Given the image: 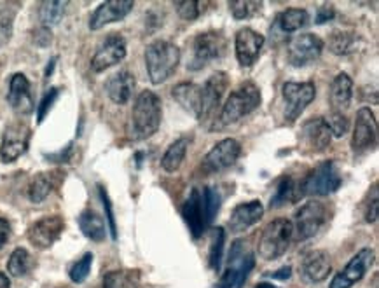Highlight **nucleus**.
Here are the masks:
<instances>
[{
    "instance_id": "nucleus-1",
    "label": "nucleus",
    "mask_w": 379,
    "mask_h": 288,
    "mask_svg": "<svg viewBox=\"0 0 379 288\" xmlns=\"http://www.w3.org/2000/svg\"><path fill=\"white\" fill-rule=\"evenodd\" d=\"M161 100L154 91H142L137 96L131 110L130 137L131 140H145L157 133L161 126Z\"/></svg>"
},
{
    "instance_id": "nucleus-2",
    "label": "nucleus",
    "mask_w": 379,
    "mask_h": 288,
    "mask_svg": "<svg viewBox=\"0 0 379 288\" xmlns=\"http://www.w3.org/2000/svg\"><path fill=\"white\" fill-rule=\"evenodd\" d=\"M180 63V50L170 40H154L145 50V65L152 84H163L175 74Z\"/></svg>"
},
{
    "instance_id": "nucleus-3",
    "label": "nucleus",
    "mask_w": 379,
    "mask_h": 288,
    "mask_svg": "<svg viewBox=\"0 0 379 288\" xmlns=\"http://www.w3.org/2000/svg\"><path fill=\"white\" fill-rule=\"evenodd\" d=\"M261 105V89L254 84L252 81H245L231 91L220 110V125L229 126L234 122L242 121L249 114H252L255 108Z\"/></svg>"
},
{
    "instance_id": "nucleus-4",
    "label": "nucleus",
    "mask_w": 379,
    "mask_h": 288,
    "mask_svg": "<svg viewBox=\"0 0 379 288\" xmlns=\"http://www.w3.org/2000/svg\"><path fill=\"white\" fill-rule=\"evenodd\" d=\"M341 183H343V177H341V171L336 166V163L324 161L304 177L302 183L299 185V192H301V197L329 196V194H334L339 189Z\"/></svg>"
},
{
    "instance_id": "nucleus-5",
    "label": "nucleus",
    "mask_w": 379,
    "mask_h": 288,
    "mask_svg": "<svg viewBox=\"0 0 379 288\" xmlns=\"http://www.w3.org/2000/svg\"><path fill=\"white\" fill-rule=\"evenodd\" d=\"M294 226L288 219H276L266 226L259 239V255L264 260H276L290 246Z\"/></svg>"
},
{
    "instance_id": "nucleus-6",
    "label": "nucleus",
    "mask_w": 379,
    "mask_h": 288,
    "mask_svg": "<svg viewBox=\"0 0 379 288\" xmlns=\"http://www.w3.org/2000/svg\"><path fill=\"white\" fill-rule=\"evenodd\" d=\"M254 253L249 252L245 243L238 239L231 246L226 272H224L222 278L219 280V283L213 288H242L249 272L254 269Z\"/></svg>"
},
{
    "instance_id": "nucleus-7",
    "label": "nucleus",
    "mask_w": 379,
    "mask_h": 288,
    "mask_svg": "<svg viewBox=\"0 0 379 288\" xmlns=\"http://www.w3.org/2000/svg\"><path fill=\"white\" fill-rule=\"evenodd\" d=\"M325 222H327V207L320 201L313 200L304 203L295 212V222H292V226H294V233L299 241H306L320 233Z\"/></svg>"
},
{
    "instance_id": "nucleus-8",
    "label": "nucleus",
    "mask_w": 379,
    "mask_h": 288,
    "mask_svg": "<svg viewBox=\"0 0 379 288\" xmlns=\"http://www.w3.org/2000/svg\"><path fill=\"white\" fill-rule=\"evenodd\" d=\"M281 93L285 100V119L287 122H294L315 100L317 88L313 82H285Z\"/></svg>"
},
{
    "instance_id": "nucleus-9",
    "label": "nucleus",
    "mask_w": 379,
    "mask_h": 288,
    "mask_svg": "<svg viewBox=\"0 0 379 288\" xmlns=\"http://www.w3.org/2000/svg\"><path fill=\"white\" fill-rule=\"evenodd\" d=\"M226 52V39L219 32H205L194 39L193 44V70L201 69L208 63L215 62Z\"/></svg>"
},
{
    "instance_id": "nucleus-10",
    "label": "nucleus",
    "mask_w": 379,
    "mask_h": 288,
    "mask_svg": "<svg viewBox=\"0 0 379 288\" xmlns=\"http://www.w3.org/2000/svg\"><path fill=\"white\" fill-rule=\"evenodd\" d=\"M374 262V250L373 248H362L358 253L344 265L341 272H337L336 278H332L329 288H351L355 283H358L367 271L370 269Z\"/></svg>"
},
{
    "instance_id": "nucleus-11",
    "label": "nucleus",
    "mask_w": 379,
    "mask_h": 288,
    "mask_svg": "<svg viewBox=\"0 0 379 288\" xmlns=\"http://www.w3.org/2000/svg\"><path fill=\"white\" fill-rule=\"evenodd\" d=\"M324 40L315 33H302L288 42V62L294 67H306L320 58Z\"/></svg>"
},
{
    "instance_id": "nucleus-12",
    "label": "nucleus",
    "mask_w": 379,
    "mask_h": 288,
    "mask_svg": "<svg viewBox=\"0 0 379 288\" xmlns=\"http://www.w3.org/2000/svg\"><path fill=\"white\" fill-rule=\"evenodd\" d=\"M229 76L224 72H215L206 79L205 86H201V117L200 121H208L219 110L224 93L227 91Z\"/></svg>"
},
{
    "instance_id": "nucleus-13",
    "label": "nucleus",
    "mask_w": 379,
    "mask_h": 288,
    "mask_svg": "<svg viewBox=\"0 0 379 288\" xmlns=\"http://www.w3.org/2000/svg\"><path fill=\"white\" fill-rule=\"evenodd\" d=\"M242 156V145L234 138H226V140L219 142L208 154L205 156L203 166L210 173H219V171L231 168L236 161Z\"/></svg>"
},
{
    "instance_id": "nucleus-14",
    "label": "nucleus",
    "mask_w": 379,
    "mask_h": 288,
    "mask_svg": "<svg viewBox=\"0 0 379 288\" xmlns=\"http://www.w3.org/2000/svg\"><path fill=\"white\" fill-rule=\"evenodd\" d=\"M126 56V42L119 33H111L108 37H105V40L101 42V46L96 50L95 56L91 59V69L93 72L100 74L103 70L111 69V67L118 65L119 62H123Z\"/></svg>"
},
{
    "instance_id": "nucleus-15",
    "label": "nucleus",
    "mask_w": 379,
    "mask_h": 288,
    "mask_svg": "<svg viewBox=\"0 0 379 288\" xmlns=\"http://www.w3.org/2000/svg\"><path fill=\"white\" fill-rule=\"evenodd\" d=\"M30 144V129L25 125H11L4 131L0 144V161L13 163L26 152Z\"/></svg>"
},
{
    "instance_id": "nucleus-16",
    "label": "nucleus",
    "mask_w": 379,
    "mask_h": 288,
    "mask_svg": "<svg viewBox=\"0 0 379 288\" xmlns=\"http://www.w3.org/2000/svg\"><path fill=\"white\" fill-rule=\"evenodd\" d=\"M63 227H65V224H63V219L60 215L44 217V219L37 220L30 226L28 241L39 250L50 248L60 238Z\"/></svg>"
},
{
    "instance_id": "nucleus-17",
    "label": "nucleus",
    "mask_w": 379,
    "mask_h": 288,
    "mask_svg": "<svg viewBox=\"0 0 379 288\" xmlns=\"http://www.w3.org/2000/svg\"><path fill=\"white\" fill-rule=\"evenodd\" d=\"M376 137H378V122L373 110L367 107L360 108V110L356 112L351 147H353L355 152L367 151V149L373 147V145L376 144Z\"/></svg>"
},
{
    "instance_id": "nucleus-18",
    "label": "nucleus",
    "mask_w": 379,
    "mask_h": 288,
    "mask_svg": "<svg viewBox=\"0 0 379 288\" xmlns=\"http://www.w3.org/2000/svg\"><path fill=\"white\" fill-rule=\"evenodd\" d=\"M262 46H264V35L252 28L239 30L234 39V51L239 65L252 67L261 54Z\"/></svg>"
},
{
    "instance_id": "nucleus-19",
    "label": "nucleus",
    "mask_w": 379,
    "mask_h": 288,
    "mask_svg": "<svg viewBox=\"0 0 379 288\" xmlns=\"http://www.w3.org/2000/svg\"><path fill=\"white\" fill-rule=\"evenodd\" d=\"M133 7L135 2H131V0H108V2H103L89 18V28L100 30L101 26L125 20Z\"/></svg>"
},
{
    "instance_id": "nucleus-20",
    "label": "nucleus",
    "mask_w": 379,
    "mask_h": 288,
    "mask_svg": "<svg viewBox=\"0 0 379 288\" xmlns=\"http://www.w3.org/2000/svg\"><path fill=\"white\" fill-rule=\"evenodd\" d=\"M301 138L311 152H322L332 142V133L327 126V119L313 117L304 122L301 129Z\"/></svg>"
},
{
    "instance_id": "nucleus-21",
    "label": "nucleus",
    "mask_w": 379,
    "mask_h": 288,
    "mask_svg": "<svg viewBox=\"0 0 379 288\" xmlns=\"http://www.w3.org/2000/svg\"><path fill=\"white\" fill-rule=\"evenodd\" d=\"M332 272V264H330V257L324 250H313L307 255H304L301 262V275L306 282L310 283H320L329 278Z\"/></svg>"
},
{
    "instance_id": "nucleus-22",
    "label": "nucleus",
    "mask_w": 379,
    "mask_h": 288,
    "mask_svg": "<svg viewBox=\"0 0 379 288\" xmlns=\"http://www.w3.org/2000/svg\"><path fill=\"white\" fill-rule=\"evenodd\" d=\"M262 217H264V207L261 201H249V203H242L232 209L231 217H229V226H231L232 233H243L255 226Z\"/></svg>"
},
{
    "instance_id": "nucleus-23",
    "label": "nucleus",
    "mask_w": 379,
    "mask_h": 288,
    "mask_svg": "<svg viewBox=\"0 0 379 288\" xmlns=\"http://www.w3.org/2000/svg\"><path fill=\"white\" fill-rule=\"evenodd\" d=\"M183 220H186L187 227H189L191 234L194 239L201 238V234L205 233L206 224H205V213H203V197L200 189L191 190L189 197L183 203L182 208Z\"/></svg>"
},
{
    "instance_id": "nucleus-24",
    "label": "nucleus",
    "mask_w": 379,
    "mask_h": 288,
    "mask_svg": "<svg viewBox=\"0 0 379 288\" xmlns=\"http://www.w3.org/2000/svg\"><path fill=\"white\" fill-rule=\"evenodd\" d=\"M9 105L20 114H30L33 110V98L30 91V82L23 74H14L9 82Z\"/></svg>"
},
{
    "instance_id": "nucleus-25",
    "label": "nucleus",
    "mask_w": 379,
    "mask_h": 288,
    "mask_svg": "<svg viewBox=\"0 0 379 288\" xmlns=\"http://www.w3.org/2000/svg\"><path fill=\"white\" fill-rule=\"evenodd\" d=\"M135 89V77L133 74L128 70H119L114 76L108 77L105 82V91H107L108 98L118 105H125L131 100Z\"/></svg>"
},
{
    "instance_id": "nucleus-26",
    "label": "nucleus",
    "mask_w": 379,
    "mask_h": 288,
    "mask_svg": "<svg viewBox=\"0 0 379 288\" xmlns=\"http://www.w3.org/2000/svg\"><path fill=\"white\" fill-rule=\"evenodd\" d=\"M353 100V81L348 74H337L330 84V107L334 114H343L348 110Z\"/></svg>"
},
{
    "instance_id": "nucleus-27",
    "label": "nucleus",
    "mask_w": 379,
    "mask_h": 288,
    "mask_svg": "<svg viewBox=\"0 0 379 288\" xmlns=\"http://www.w3.org/2000/svg\"><path fill=\"white\" fill-rule=\"evenodd\" d=\"M174 100L193 117H201V86L194 82H179L171 91Z\"/></svg>"
},
{
    "instance_id": "nucleus-28",
    "label": "nucleus",
    "mask_w": 379,
    "mask_h": 288,
    "mask_svg": "<svg viewBox=\"0 0 379 288\" xmlns=\"http://www.w3.org/2000/svg\"><path fill=\"white\" fill-rule=\"evenodd\" d=\"M79 227H81L82 234L91 239V241H103L105 233H107L103 219L93 209H84L79 215Z\"/></svg>"
},
{
    "instance_id": "nucleus-29",
    "label": "nucleus",
    "mask_w": 379,
    "mask_h": 288,
    "mask_svg": "<svg viewBox=\"0 0 379 288\" xmlns=\"http://www.w3.org/2000/svg\"><path fill=\"white\" fill-rule=\"evenodd\" d=\"M187 149H189V138H179L175 140L170 147L164 152L163 159H161V168L168 173H174L180 168L187 156Z\"/></svg>"
},
{
    "instance_id": "nucleus-30",
    "label": "nucleus",
    "mask_w": 379,
    "mask_h": 288,
    "mask_svg": "<svg viewBox=\"0 0 379 288\" xmlns=\"http://www.w3.org/2000/svg\"><path fill=\"white\" fill-rule=\"evenodd\" d=\"M56 173H39L33 177L28 187V197L32 203H43L56 185Z\"/></svg>"
},
{
    "instance_id": "nucleus-31",
    "label": "nucleus",
    "mask_w": 379,
    "mask_h": 288,
    "mask_svg": "<svg viewBox=\"0 0 379 288\" xmlns=\"http://www.w3.org/2000/svg\"><path fill=\"white\" fill-rule=\"evenodd\" d=\"M299 197H301V192H299V187L295 185V182L290 177H283L280 178L275 194L271 197V208L285 207V205L298 201Z\"/></svg>"
},
{
    "instance_id": "nucleus-32",
    "label": "nucleus",
    "mask_w": 379,
    "mask_h": 288,
    "mask_svg": "<svg viewBox=\"0 0 379 288\" xmlns=\"http://www.w3.org/2000/svg\"><path fill=\"white\" fill-rule=\"evenodd\" d=\"M356 46V35L353 32H344V30H337L332 32L329 37V47L334 54L346 56L355 50Z\"/></svg>"
},
{
    "instance_id": "nucleus-33",
    "label": "nucleus",
    "mask_w": 379,
    "mask_h": 288,
    "mask_svg": "<svg viewBox=\"0 0 379 288\" xmlns=\"http://www.w3.org/2000/svg\"><path fill=\"white\" fill-rule=\"evenodd\" d=\"M310 23V14L304 9H287L278 16V25L283 32H295Z\"/></svg>"
},
{
    "instance_id": "nucleus-34",
    "label": "nucleus",
    "mask_w": 379,
    "mask_h": 288,
    "mask_svg": "<svg viewBox=\"0 0 379 288\" xmlns=\"http://www.w3.org/2000/svg\"><path fill=\"white\" fill-rule=\"evenodd\" d=\"M69 4L67 2H43L39 9V18L43 21L44 28H52L62 21L63 14Z\"/></svg>"
},
{
    "instance_id": "nucleus-35",
    "label": "nucleus",
    "mask_w": 379,
    "mask_h": 288,
    "mask_svg": "<svg viewBox=\"0 0 379 288\" xmlns=\"http://www.w3.org/2000/svg\"><path fill=\"white\" fill-rule=\"evenodd\" d=\"M103 288H138V275L133 271H111L105 275Z\"/></svg>"
},
{
    "instance_id": "nucleus-36",
    "label": "nucleus",
    "mask_w": 379,
    "mask_h": 288,
    "mask_svg": "<svg viewBox=\"0 0 379 288\" xmlns=\"http://www.w3.org/2000/svg\"><path fill=\"white\" fill-rule=\"evenodd\" d=\"M201 197H203V213H205V224L206 226H210V224L213 222V219L217 217V213H219L222 200H220V194L215 187H205L201 192Z\"/></svg>"
},
{
    "instance_id": "nucleus-37",
    "label": "nucleus",
    "mask_w": 379,
    "mask_h": 288,
    "mask_svg": "<svg viewBox=\"0 0 379 288\" xmlns=\"http://www.w3.org/2000/svg\"><path fill=\"white\" fill-rule=\"evenodd\" d=\"M30 267H32V257L25 248H16L11 253L9 262H7V269H9L11 275L21 278L30 271Z\"/></svg>"
},
{
    "instance_id": "nucleus-38",
    "label": "nucleus",
    "mask_w": 379,
    "mask_h": 288,
    "mask_svg": "<svg viewBox=\"0 0 379 288\" xmlns=\"http://www.w3.org/2000/svg\"><path fill=\"white\" fill-rule=\"evenodd\" d=\"M229 9L234 20H250V18L257 16L262 9V2H255V0H234L229 2Z\"/></svg>"
},
{
    "instance_id": "nucleus-39",
    "label": "nucleus",
    "mask_w": 379,
    "mask_h": 288,
    "mask_svg": "<svg viewBox=\"0 0 379 288\" xmlns=\"http://www.w3.org/2000/svg\"><path fill=\"white\" fill-rule=\"evenodd\" d=\"M224 243H226V231H224L222 227H217L212 246H210V267H212L213 271H219L220 264H222Z\"/></svg>"
},
{
    "instance_id": "nucleus-40",
    "label": "nucleus",
    "mask_w": 379,
    "mask_h": 288,
    "mask_svg": "<svg viewBox=\"0 0 379 288\" xmlns=\"http://www.w3.org/2000/svg\"><path fill=\"white\" fill-rule=\"evenodd\" d=\"M91 264H93V255L91 253H84L81 257V260H77L76 264L70 269V280L74 283H82L86 278H88L89 271H91Z\"/></svg>"
},
{
    "instance_id": "nucleus-41",
    "label": "nucleus",
    "mask_w": 379,
    "mask_h": 288,
    "mask_svg": "<svg viewBox=\"0 0 379 288\" xmlns=\"http://www.w3.org/2000/svg\"><path fill=\"white\" fill-rule=\"evenodd\" d=\"M179 11V16L183 18V20H196L201 14V2L198 0H186V2H177L175 4Z\"/></svg>"
},
{
    "instance_id": "nucleus-42",
    "label": "nucleus",
    "mask_w": 379,
    "mask_h": 288,
    "mask_svg": "<svg viewBox=\"0 0 379 288\" xmlns=\"http://www.w3.org/2000/svg\"><path fill=\"white\" fill-rule=\"evenodd\" d=\"M98 190H100V197H101V203H103L105 213H107V222H108V227H111V236H112V239H118V227H115V217H114V212H112L111 200H108L103 187L98 185Z\"/></svg>"
},
{
    "instance_id": "nucleus-43",
    "label": "nucleus",
    "mask_w": 379,
    "mask_h": 288,
    "mask_svg": "<svg viewBox=\"0 0 379 288\" xmlns=\"http://www.w3.org/2000/svg\"><path fill=\"white\" fill-rule=\"evenodd\" d=\"M327 126L332 133V137H343L346 133L350 125H348V119L344 117L343 114H334L330 115V119L327 121Z\"/></svg>"
},
{
    "instance_id": "nucleus-44",
    "label": "nucleus",
    "mask_w": 379,
    "mask_h": 288,
    "mask_svg": "<svg viewBox=\"0 0 379 288\" xmlns=\"http://www.w3.org/2000/svg\"><path fill=\"white\" fill-rule=\"evenodd\" d=\"M58 95H60V91H58V89H56V88L50 89V91H47L46 95H44L43 102H40V105H39V112H37V121H39V122H43V121H44V117H46L47 112L51 110L52 103L56 102V98H58Z\"/></svg>"
},
{
    "instance_id": "nucleus-45",
    "label": "nucleus",
    "mask_w": 379,
    "mask_h": 288,
    "mask_svg": "<svg viewBox=\"0 0 379 288\" xmlns=\"http://www.w3.org/2000/svg\"><path fill=\"white\" fill-rule=\"evenodd\" d=\"M366 220L369 224L376 222L378 220V185H374L373 190V201H369L366 208Z\"/></svg>"
},
{
    "instance_id": "nucleus-46",
    "label": "nucleus",
    "mask_w": 379,
    "mask_h": 288,
    "mask_svg": "<svg viewBox=\"0 0 379 288\" xmlns=\"http://www.w3.org/2000/svg\"><path fill=\"white\" fill-rule=\"evenodd\" d=\"M11 236V226L6 219H0V248L9 241Z\"/></svg>"
},
{
    "instance_id": "nucleus-47",
    "label": "nucleus",
    "mask_w": 379,
    "mask_h": 288,
    "mask_svg": "<svg viewBox=\"0 0 379 288\" xmlns=\"http://www.w3.org/2000/svg\"><path fill=\"white\" fill-rule=\"evenodd\" d=\"M292 275V267H288V265H285V267L278 269V271L273 272V278L276 280H288Z\"/></svg>"
},
{
    "instance_id": "nucleus-48",
    "label": "nucleus",
    "mask_w": 379,
    "mask_h": 288,
    "mask_svg": "<svg viewBox=\"0 0 379 288\" xmlns=\"http://www.w3.org/2000/svg\"><path fill=\"white\" fill-rule=\"evenodd\" d=\"M334 11L332 9H322L317 16V23H325V21L332 20Z\"/></svg>"
},
{
    "instance_id": "nucleus-49",
    "label": "nucleus",
    "mask_w": 379,
    "mask_h": 288,
    "mask_svg": "<svg viewBox=\"0 0 379 288\" xmlns=\"http://www.w3.org/2000/svg\"><path fill=\"white\" fill-rule=\"evenodd\" d=\"M0 288H11V282L2 271H0Z\"/></svg>"
},
{
    "instance_id": "nucleus-50",
    "label": "nucleus",
    "mask_w": 379,
    "mask_h": 288,
    "mask_svg": "<svg viewBox=\"0 0 379 288\" xmlns=\"http://www.w3.org/2000/svg\"><path fill=\"white\" fill-rule=\"evenodd\" d=\"M255 288H278V287H275V285H273V283H259V285L257 287H255Z\"/></svg>"
},
{
    "instance_id": "nucleus-51",
    "label": "nucleus",
    "mask_w": 379,
    "mask_h": 288,
    "mask_svg": "<svg viewBox=\"0 0 379 288\" xmlns=\"http://www.w3.org/2000/svg\"><path fill=\"white\" fill-rule=\"evenodd\" d=\"M55 63H56V59H51V63H50V65H47V76H51L52 67H55Z\"/></svg>"
}]
</instances>
